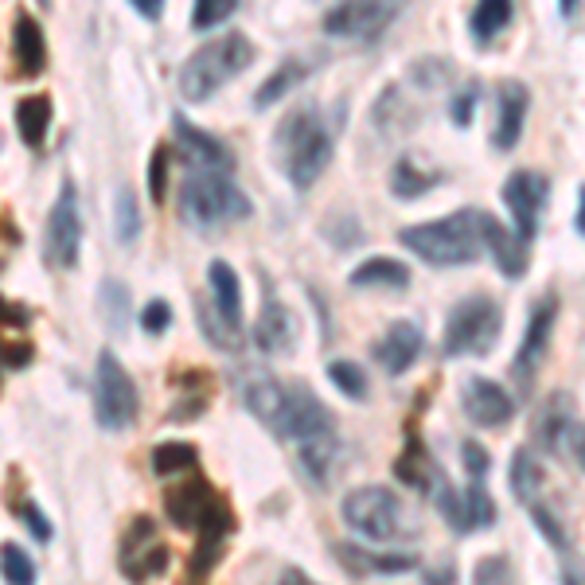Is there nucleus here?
<instances>
[{"mask_svg":"<svg viewBox=\"0 0 585 585\" xmlns=\"http://www.w3.org/2000/svg\"><path fill=\"white\" fill-rule=\"evenodd\" d=\"M328 379H332V387L339 390V395H347L352 403H363L367 398V375H363V367L359 363H352V359H332L328 363Z\"/></svg>","mask_w":585,"mask_h":585,"instance_id":"obj_37","label":"nucleus"},{"mask_svg":"<svg viewBox=\"0 0 585 585\" xmlns=\"http://www.w3.org/2000/svg\"><path fill=\"white\" fill-rule=\"evenodd\" d=\"M500 332H503V309L488 293H472V297L457 301L449 309L441 352H446V359L488 355L495 347V339H500Z\"/></svg>","mask_w":585,"mask_h":585,"instance_id":"obj_6","label":"nucleus"},{"mask_svg":"<svg viewBox=\"0 0 585 585\" xmlns=\"http://www.w3.org/2000/svg\"><path fill=\"white\" fill-rule=\"evenodd\" d=\"M180 219L196 231H207V227H227V223H242L254 215V203L250 196L223 173H207V168H196L188 173V180L180 184V203H176Z\"/></svg>","mask_w":585,"mask_h":585,"instance_id":"obj_3","label":"nucleus"},{"mask_svg":"<svg viewBox=\"0 0 585 585\" xmlns=\"http://www.w3.org/2000/svg\"><path fill=\"white\" fill-rule=\"evenodd\" d=\"M0 347H4V344H0ZM0 367H4V363H0Z\"/></svg>","mask_w":585,"mask_h":585,"instance_id":"obj_60","label":"nucleus"},{"mask_svg":"<svg viewBox=\"0 0 585 585\" xmlns=\"http://www.w3.org/2000/svg\"><path fill=\"white\" fill-rule=\"evenodd\" d=\"M234 387H239L242 403H247V410L254 414L258 421H265V426L278 421L281 406H285V395H289V387L278 375L262 372V367H242V372H234Z\"/></svg>","mask_w":585,"mask_h":585,"instance_id":"obj_18","label":"nucleus"},{"mask_svg":"<svg viewBox=\"0 0 585 585\" xmlns=\"http://www.w3.org/2000/svg\"><path fill=\"white\" fill-rule=\"evenodd\" d=\"M297 313L285 305V301L278 297H265L262 313H258L254 321V344L262 347L265 355H289L293 352V344H297Z\"/></svg>","mask_w":585,"mask_h":585,"instance_id":"obj_20","label":"nucleus"},{"mask_svg":"<svg viewBox=\"0 0 585 585\" xmlns=\"http://www.w3.org/2000/svg\"><path fill=\"white\" fill-rule=\"evenodd\" d=\"M562 17H577V4H574V0H562Z\"/></svg>","mask_w":585,"mask_h":585,"instance_id":"obj_59","label":"nucleus"},{"mask_svg":"<svg viewBox=\"0 0 585 585\" xmlns=\"http://www.w3.org/2000/svg\"><path fill=\"white\" fill-rule=\"evenodd\" d=\"M352 289H410V265L398 258H367L352 270Z\"/></svg>","mask_w":585,"mask_h":585,"instance_id":"obj_28","label":"nucleus"},{"mask_svg":"<svg viewBox=\"0 0 585 585\" xmlns=\"http://www.w3.org/2000/svg\"><path fill=\"white\" fill-rule=\"evenodd\" d=\"M531 520H535V527L543 531V539L551 546H558V551H566L570 546V535H566V527H562V520L554 515V508L546 500H539V503H531Z\"/></svg>","mask_w":585,"mask_h":585,"instance_id":"obj_42","label":"nucleus"},{"mask_svg":"<svg viewBox=\"0 0 585 585\" xmlns=\"http://www.w3.org/2000/svg\"><path fill=\"white\" fill-rule=\"evenodd\" d=\"M543 488H546V469L539 461V453L535 449H515V457H511V495L523 508H531V503L543 500Z\"/></svg>","mask_w":585,"mask_h":585,"instance_id":"obj_29","label":"nucleus"},{"mask_svg":"<svg viewBox=\"0 0 585 585\" xmlns=\"http://www.w3.org/2000/svg\"><path fill=\"white\" fill-rule=\"evenodd\" d=\"M344 523L355 535L372 539V543H390V539H410L414 523L406 515L403 500L383 484H363L344 495Z\"/></svg>","mask_w":585,"mask_h":585,"instance_id":"obj_5","label":"nucleus"},{"mask_svg":"<svg viewBox=\"0 0 585 585\" xmlns=\"http://www.w3.org/2000/svg\"><path fill=\"white\" fill-rule=\"evenodd\" d=\"M273 585H316V582H313V577H309V574H301V570L289 566V570H281L278 582H273Z\"/></svg>","mask_w":585,"mask_h":585,"instance_id":"obj_56","label":"nucleus"},{"mask_svg":"<svg viewBox=\"0 0 585 585\" xmlns=\"http://www.w3.org/2000/svg\"><path fill=\"white\" fill-rule=\"evenodd\" d=\"M309 71H313V66H309L305 59H285L281 66H273V75L265 79L262 86H258L254 109H270L273 102H281L289 91H297V86L309 79Z\"/></svg>","mask_w":585,"mask_h":585,"instance_id":"obj_30","label":"nucleus"},{"mask_svg":"<svg viewBox=\"0 0 585 585\" xmlns=\"http://www.w3.org/2000/svg\"><path fill=\"white\" fill-rule=\"evenodd\" d=\"M527 109H531V91L520 79H503L495 86V129H492V145L500 153H511L520 145L523 125H527Z\"/></svg>","mask_w":585,"mask_h":585,"instance_id":"obj_16","label":"nucleus"},{"mask_svg":"<svg viewBox=\"0 0 585 585\" xmlns=\"http://www.w3.org/2000/svg\"><path fill=\"white\" fill-rule=\"evenodd\" d=\"M133 12L145 20H160L165 17V9H160V0H133Z\"/></svg>","mask_w":585,"mask_h":585,"instance_id":"obj_55","label":"nucleus"},{"mask_svg":"<svg viewBox=\"0 0 585 585\" xmlns=\"http://www.w3.org/2000/svg\"><path fill=\"white\" fill-rule=\"evenodd\" d=\"M254 59V43L242 32H227L219 40L203 43L188 55L180 66V94L188 102H207L211 94L223 91L231 79H239Z\"/></svg>","mask_w":585,"mask_h":585,"instance_id":"obj_4","label":"nucleus"},{"mask_svg":"<svg viewBox=\"0 0 585 585\" xmlns=\"http://www.w3.org/2000/svg\"><path fill=\"white\" fill-rule=\"evenodd\" d=\"M449 75H453L449 59H418V63H410V79L421 91H437L441 83H449Z\"/></svg>","mask_w":585,"mask_h":585,"instance_id":"obj_44","label":"nucleus"},{"mask_svg":"<svg viewBox=\"0 0 585 585\" xmlns=\"http://www.w3.org/2000/svg\"><path fill=\"white\" fill-rule=\"evenodd\" d=\"M421 347H426V336L414 321H395L379 339H375L372 355L387 375H406L414 363L421 359Z\"/></svg>","mask_w":585,"mask_h":585,"instance_id":"obj_17","label":"nucleus"},{"mask_svg":"<svg viewBox=\"0 0 585 585\" xmlns=\"http://www.w3.org/2000/svg\"><path fill=\"white\" fill-rule=\"evenodd\" d=\"M199 464V449L191 441H160L153 449V477H180Z\"/></svg>","mask_w":585,"mask_h":585,"instance_id":"obj_35","label":"nucleus"},{"mask_svg":"<svg viewBox=\"0 0 585 585\" xmlns=\"http://www.w3.org/2000/svg\"><path fill=\"white\" fill-rule=\"evenodd\" d=\"M207 281H211V297H215V313L223 316L227 324L242 328V285H239V273L223 262V258H215L207 265Z\"/></svg>","mask_w":585,"mask_h":585,"instance_id":"obj_27","label":"nucleus"},{"mask_svg":"<svg viewBox=\"0 0 585 585\" xmlns=\"http://www.w3.org/2000/svg\"><path fill=\"white\" fill-rule=\"evenodd\" d=\"M437 184H441V173H426L414 157H398L390 168V196L395 199H421Z\"/></svg>","mask_w":585,"mask_h":585,"instance_id":"obj_33","label":"nucleus"},{"mask_svg":"<svg viewBox=\"0 0 585 585\" xmlns=\"http://www.w3.org/2000/svg\"><path fill=\"white\" fill-rule=\"evenodd\" d=\"M98 305H102V316H106L109 328L125 332V324H129V293H125L122 281H102Z\"/></svg>","mask_w":585,"mask_h":585,"instance_id":"obj_38","label":"nucleus"},{"mask_svg":"<svg viewBox=\"0 0 585 585\" xmlns=\"http://www.w3.org/2000/svg\"><path fill=\"white\" fill-rule=\"evenodd\" d=\"M574 223H577V234H585V184L577 188V219Z\"/></svg>","mask_w":585,"mask_h":585,"instance_id":"obj_58","label":"nucleus"},{"mask_svg":"<svg viewBox=\"0 0 585 585\" xmlns=\"http://www.w3.org/2000/svg\"><path fill=\"white\" fill-rule=\"evenodd\" d=\"M477 98H480V83H464V91L453 94V102H449V122H453L457 129H469V125H472Z\"/></svg>","mask_w":585,"mask_h":585,"instance_id":"obj_46","label":"nucleus"},{"mask_svg":"<svg viewBox=\"0 0 585 585\" xmlns=\"http://www.w3.org/2000/svg\"><path fill=\"white\" fill-rule=\"evenodd\" d=\"M461 461L472 484H484V477L492 472V457H488V449L480 441H461Z\"/></svg>","mask_w":585,"mask_h":585,"instance_id":"obj_48","label":"nucleus"},{"mask_svg":"<svg viewBox=\"0 0 585 585\" xmlns=\"http://www.w3.org/2000/svg\"><path fill=\"white\" fill-rule=\"evenodd\" d=\"M12 55H17L20 75H28V79L43 75V66H48L43 28H40V20L28 17V12H17V20H12Z\"/></svg>","mask_w":585,"mask_h":585,"instance_id":"obj_26","label":"nucleus"},{"mask_svg":"<svg viewBox=\"0 0 585 585\" xmlns=\"http://www.w3.org/2000/svg\"><path fill=\"white\" fill-rule=\"evenodd\" d=\"M196 313H199V328H203V336L211 339V344L219 347V352H234V347H239V336H242V332L234 328V324H227L223 316H219V321H211L203 305H196Z\"/></svg>","mask_w":585,"mask_h":585,"instance_id":"obj_43","label":"nucleus"},{"mask_svg":"<svg viewBox=\"0 0 585 585\" xmlns=\"http://www.w3.org/2000/svg\"><path fill=\"white\" fill-rule=\"evenodd\" d=\"M495 523V503L484 492V484H469L461 492V535H472L480 527H492Z\"/></svg>","mask_w":585,"mask_h":585,"instance_id":"obj_36","label":"nucleus"},{"mask_svg":"<svg viewBox=\"0 0 585 585\" xmlns=\"http://www.w3.org/2000/svg\"><path fill=\"white\" fill-rule=\"evenodd\" d=\"M203 406H207V395L184 398V403L173 406V414H168V418H173V421H180V418H199V414H203Z\"/></svg>","mask_w":585,"mask_h":585,"instance_id":"obj_52","label":"nucleus"},{"mask_svg":"<svg viewBox=\"0 0 585 585\" xmlns=\"http://www.w3.org/2000/svg\"><path fill=\"white\" fill-rule=\"evenodd\" d=\"M173 129H176V140H180V149L188 153L191 165L207 168V173H223V176L234 168V153L227 149L223 140L211 137V133H203L199 125H191L188 117L176 114L173 117Z\"/></svg>","mask_w":585,"mask_h":585,"instance_id":"obj_21","label":"nucleus"},{"mask_svg":"<svg viewBox=\"0 0 585 585\" xmlns=\"http://www.w3.org/2000/svg\"><path fill=\"white\" fill-rule=\"evenodd\" d=\"M0 324H4V328H28V324H32V309L0 297Z\"/></svg>","mask_w":585,"mask_h":585,"instance_id":"obj_50","label":"nucleus"},{"mask_svg":"<svg viewBox=\"0 0 585 585\" xmlns=\"http://www.w3.org/2000/svg\"><path fill=\"white\" fill-rule=\"evenodd\" d=\"M117 562H122V574L129 577V582H137V585L153 582V577H160L168 570L173 554H168V546L160 543L157 523H153L149 515H137V520L129 523V531L122 535Z\"/></svg>","mask_w":585,"mask_h":585,"instance_id":"obj_9","label":"nucleus"},{"mask_svg":"<svg viewBox=\"0 0 585 585\" xmlns=\"http://www.w3.org/2000/svg\"><path fill=\"white\" fill-rule=\"evenodd\" d=\"M270 429L281 437V441H297L301 446V441H309V437L336 429V421H332L328 406H324L305 383H293L285 395V406H281L278 421H273Z\"/></svg>","mask_w":585,"mask_h":585,"instance_id":"obj_13","label":"nucleus"},{"mask_svg":"<svg viewBox=\"0 0 585 585\" xmlns=\"http://www.w3.org/2000/svg\"><path fill=\"white\" fill-rule=\"evenodd\" d=\"M570 433H574V395L554 390L535 418V441L546 453H562L570 446Z\"/></svg>","mask_w":585,"mask_h":585,"instance_id":"obj_23","label":"nucleus"},{"mask_svg":"<svg viewBox=\"0 0 585 585\" xmlns=\"http://www.w3.org/2000/svg\"><path fill=\"white\" fill-rule=\"evenodd\" d=\"M12 511H17V520L28 527V535L35 539V543H51V520L40 511V503L32 500H17L12 503Z\"/></svg>","mask_w":585,"mask_h":585,"instance_id":"obj_45","label":"nucleus"},{"mask_svg":"<svg viewBox=\"0 0 585 585\" xmlns=\"http://www.w3.org/2000/svg\"><path fill=\"white\" fill-rule=\"evenodd\" d=\"M461 406H464V418L480 429H503L515 418V398H511L500 383L484 379V375H469V379H464Z\"/></svg>","mask_w":585,"mask_h":585,"instance_id":"obj_15","label":"nucleus"},{"mask_svg":"<svg viewBox=\"0 0 585 585\" xmlns=\"http://www.w3.org/2000/svg\"><path fill=\"white\" fill-rule=\"evenodd\" d=\"M0 574L9 585H35V562L24 554V546L4 543L0 546Z\"/></svg>","mask_w":585,"mask_h":585,"instance_id":"obj_39","label":"nucleus"},{"mask_svg":"<svg viewBox=\"0 0 585 585\" xmlns=\"http://www.w3.org/2000/svg\"><path fill=\"white\" fill-rule=\"evenodd\" d=\"M480 234H484V250L492 254L495 270H500L503 278L515 281V278H523V273H527V265H531L527 242H523L515 231H508V227H503L495 215H484V219H480Z\"/></svg>","mask_w":585,"mask_h":585,"instance_id":"obj_22","label":"nucleus"},{"mask_svg":"<svg viewBox=\"0 0 585 585\" xmlns=\"http://www.w3.org/2000/svg\"><path fill=\"white\" fill-rule=\"evenodd\" d=\"M339 562H344L347 574H383V577H395V574H410L418 566V554H375V551H363V546L352 543H336L332 546Z\"/></svg>","mask_w":585,"mask_h":585,"instance_id":"obj_25","label":"nucleus"},{"mask_svg":"<svg viewBox=\"0 0 585 585\" xmlns=\"http://www.w3.org/2000/svg\"><path fill=\"white\" fill-rule=\"evenodd\" d=\"M332 129L324 125L321 106L313 102H301L278 122L270 140V157L273 165L285 173V180L297 191L313 188L332 165Z\"/></svg>","mask_w":585,"mask_h":585,"instance_id":"obj_1","label":"nucleus"},{"mask_svg":"<svg viewBox=\"0 0 585 585\" xmlns=\"http://www.w3.org/2000/svg\"><path fill=\"white\" fill-rule=\"evenodd\" d=\"M480 219L484 211H453L446 219H433V223H414L406 231H398L410 254H418L426 265H441V270H453V265H472L484 254V234H480Z\"/></svg>","mask_w":585,"mask_h":585,"instance_id":"obj_2","label":"nucleus"},{"mask_svg":"<svg viewBox=\"0 0 585 585\" xmlns=\"http://www.w3.org/2000/svg\"><path fill=\"white\" fill-rule=\"evenodd\" d=\"M140 398L133 387L129 372L117 363L114 352L98 355V367H94V418L102 429H129L137 421Z\"/></svg>","mask_w":585,"mask_h":585,"instance_id":"obj_8","label":"nucleus"},{"mask_svg":"<svg viewBox=\"0 0 585 585\" xmlns=\"http://www.w3.org/2000/svg\"><path fill=\"white\" fill-rule=\"evenodd\" d=\"M168 324H173V305L168 301H149V305L140 309V328L149 332V336L168 332Z\"/></svg>","mask_w":585,"mask_h":585,"instance_id":"obj_49","label":"nucleus"},{"mask_svg":"<svg viewBox=\"0 0 585 585\" xmlns=\"http://www.w3.org/2000/svg\"><path fill=\"white\" fill-rule=\"evenodd\" d=\"M453 582H457L453 562H441V566L429 570V574H426V585H453Z\"/></svg>","mask_w":585,"mask_h":585,"instance_id":"obj_53","label":"nucleus"},{"mask_svg":"<svg viewBox=\"0 0 585 585\" xmlns=\"http://www.w3.org/2000/svg\"><path fill=\"white\" fill-rule=\"evenodd\" d=\"M168 168H173V157H168L165 145H157V149H153V160H149V196H153V203H165Z\"/></svg>","mask_w":585,"mask_h":585,"instance_id":"obj_47","label":"nucleus"},{"mask_svg":"<svg viewBox=\"0 0 585 585\" xmlns=\"http://www.w3.org/2000/svg\"><path fill=\"white\" fill-rule=\"evenodd\" d=\"M375 125L379 133H410L418 125V109L406 106V94L398 86H387L375 102Z\"/></svg>","mask_w":585,"mask_h":585,"instance_id":"obj_34","label":"nucleus"},{"mask_svg":"<svg viewBox=\"0 0 585 585\" xmlns=\"http://www.w3.org/2000/svg\"><path fill=\"white\" fill-rule=\"evenodd\" d=\"M165 508H168V520L180 531H199V535H219V539H227L234 531L231 508H227L223 495L215 492L203 477L184 480L176 492H168Z\"/></svg>","mask_w":585,"mask_h":585,"instance_id":"obj_7","label":"nucleus"},{"mask_svg":"<svg viewBox=\"0 0 585 585\" xmlns=\"http://www.w3.org/2000/svg\"><path fill=\"white\" fill-rule=\"evenodd\" d=\"M511 20H515V4H511V0H484V4H477L469 17L472 43H477V48H488Z\"/></svg>","mask_w":585,"mask_h":585,"instance_id":"obj_32","label":"nucleus"},{"mask_svg":"<svg viewBox=\"0 0 585 585\" xmlns=\"http://www.w3.org/2000/svg\"><path fill=\"white\" fill-rule=\"evenodd\" d=\"M297 457H301L305 477L313 480L316 488H324L332 477H336L339 461H344V441H339V429H328V433H316V437H309V441H301Z\"/></svg>","mask_w":585,"mask_h":585,"instance_id":"obj_24","label":"nucleus"},{"mask_svg":"<svg viewBox=\"0 0 585 585\" xmlns=\"http://www.w3.org/2000/svg\"><path fill=\"white\" fill-rule=\"evenodd\" d=\"M395 477L403 480L406 488H414V492H421L429 503H437L441 495L449 492L446 477H441V469H437V461L429 457V449L421 446L418 437H410L406 441V453L395 457Z\"/></svg>","mask_w":585,"mask_h":585,"instance_id":"obj_19","label":"nucleus"},{"mask_svg":"<svg viewBox=\"0 0 585 585\" xmlns=\"http://www.w3.org/2000/svg\"><path fill=\"white\" fill-rule=\"evenodd\" d=\"M570 449H574V461L585 469V426H574V433H570Z\"/></svg>","mask_w":585,"mask_h":585,"instance_id":"obj_57","label":"nucleus"},{"mask_svg":"<svg viewBox=\"0 0 585 585\" xmlns=\"http://www.w3.org/2000/svg\"><path fill=\"white\" fill-rule=\"evenodd\" d=\"M558 577H562V585H585V566L582 562H562Z\"/></svg>","mask_w":585,"mask_h":585,"instance_id":"obj_54","label":"nucleus"},{"mask_svg":"<svg viewBox=\"0 0 585 585\" xmlns=\"http://www.w3.org/2000/svg\"><path fill=\"white\" fill-rule=\"evenodd\" d=\"M32 344H4L0 347V363H4V367H28V363H32Z\"/></svg>","mask_w":585,"mask_h":585,"instance_id":"obj_51","label":"nucleus"},{"mask_svg":"<svg viewBox=\"0 0 585 585\" xmlns=\"http://www.w3.org/2000/svg\"><path fill=\"white\" fill-rule=\"evenodd\" d=\"M79 247H83V215H79V191L71 180H63L59 188V199L48 215V239H43V250H48L51 265H71L79 262Z\"/></svg>","mask_w":585,"mask_h":585,"instance_id":"obj_12","label":"nucleus"},{"mask_svg":"<svg viewBox=\"0 0 585 585\" xmlns=\"http://www.w3.org/2000/svg\"><path fill=\"white\" fill-rule=\"evenodd\" d=\"M546 199H551V180L543 173H535V168H515L503 180V203H508L511 219H515V234L523 242L535 239L539 215H543Z\"/></svg>","mask_w":585,"mask_h":585,"instance_id":"obj_14","label":"nucleus"},{"mask_svg":"<svg viewBox=\"0 0 585 585\" xmlns=\"http://www.w3.org/2000/svg\"><path fill=\"white\" fill-rule=\"evenodd\" d=\"M234 12H239L234 0H199L196 12H191V28H196V32H211V28H219L223 20H231Z\"/></svg>","mask_w":585,"mask_h":585,"instance_id":"obj_41","label":"nucleus"},{"mask_svg":"<svg viewBox=\"0 0 585 585\" xmlns=\"http://www.w3.org/2000/svg\"><path fill=\"white\" fill-rule=\"evenodd\" d=\"M114 227H117V239H122V242H137V234H140V207H137V196H133L129 188H117Z\"/></svg>","mask_w":585,"mask_h":585,"instance_id":"obj_40","label":"nucleus"},{"mask_svg":"<svg viewBox=\"0 0 585 585\" xmlns=\"http://www.w3.org/2000/svg\"><path fill=\"white\" fill-rule=\"evenodd\" d=\"M403 17V4H390V0H379V4H363V0H352V4H336V9L324 12V32L332 40H379L395 20Z\"/></svg>","mask_w":585,"mask_h":585,"instance_id":"obj_11","label":"nucleus"},{"mask_svg":"<svg viewBox=\"0 0 585 585\" xmlns=\"http://www.w3.org/2000/svg\"><path fill=\"white\" fill-rule=\"evenodd\" d=\"M48 125H51V98L48 94H28V98L17 102V129H20V140H24L28 149H43Z\"/></svg>","mask_w":585,"mask_h":585,"instance_id":"obj_31","label":"nucleus"},{"mask_svg":"<svg viewBox=\"0 0 585 585\" xmlns=\"http://www.w3.org/2000/svg\"><path fill=\"white\" fill-rule=\"evenodd\" d=\"M554 321H558V297L546 293V297H539L535 305H531L527 332H523V344H520V352H515V363H511V375H515V383L523 387V395L531 390V383H535L546 352H551Z\"/></svg>","mask_w":585,"mask_h":585,"instance_id":"obj_10","label":"nucleus"}]
</instances>
